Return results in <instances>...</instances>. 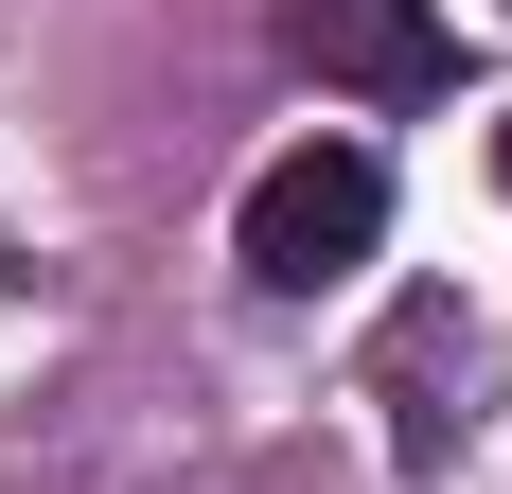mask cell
Returning a JSON list of instances; mask_svg holds the SVG:
<instances>
[{
    "label": "cell",
    "instance_id": "3957f363",
    "mask_svg": "<svg viewBox=\"0 0 512 494\" xmlns=\"http://www.w3.org/2000/svg\"><path fill=\"white\" fill-rule=\"evenodd\" d=\"M442 353H460V300H407V336H389V459H407V477H442V442H460Z\"/></svg>",
    "mask_w": 512,
    "mask_h": 494
},
{
    "label": "cell",
    "instance_id": "7a4b0ae2",
    "mask_svg": "<svg viewBox=\"0 0 512 494\" xmlns=\"http://www.w3.org/2000/svg\"><path fill=\"white\" fill-rule=\"evenodd\" d=\"M283 53H301L318 89H354V106H424L460 71L442 0H283Z\"/></svg>",
    "mask_w": 512,
    "mask_h": 494
},
{
    "label": "cell",
    "instance_id": "6da1fadb",
    "mask_svg": "<svg viewBox=\"0 0 512 494\" xmlns=\"http://www.w3.org/2000/svg\"><path fill=\"white\" fill-rule=\"evenodd\" d=\"M371 247H389V159H371V142H283L248 177V212H230V265H248L265 300L354 283Z\"/></svg>",
    "mask_w": 512,
    "mask_h": 494
},
{
    "label": "cell",
    "instance_id": "277c9868",
    "mask_svg": "<svg viewBox=\"0 0 512 494\" xmlns=\"http://www.w3.org/2000/svg\"><path fill=\"white\" fill-rule=\"evenodd\" d=\"M495 195H512V124H495Z\"/></svg>",
    "mask_w": 512,
    "mask_h": 494
}]
</instances>
